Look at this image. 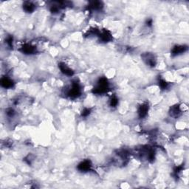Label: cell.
<instances>
[{
	"mask_svg": "<svg viewBox=\"0 0 189 189\" xmlns=\"http://www.w3.org/2000/svg\"><path fill=\"white\" fill-rule=\"evenodd\" d=\"M109 88V82L107 78H101L98 81L97 86L94 88V93L95 94H103L107 91Z\"/></svg>",
	"mask_w": 189,
	"mask_h": 189,
	"instance_id": "6da1fadb",
	"label": "cell"
},
{
	"mask_svg": "<svg viewBox=\"0 0 189 189\" xmlns=\"http://www.w3.org/2000/svg\"><path fill=\"white\" fill-rule=\"evenodd\" d=\"M118 103V99L116 97H112V99L110 100V106L111 107H116Z\"/></svg>",
	"mask_w": 189,
	"mask_h": 189,
	"instance_id": "9a60e30c",
	"label": "cell"
},
{
	"mask_svg": "<svg viewBox=\"0 0 189 189\" xmlns=\"http://www.w3.org/2000/svg\"><path fill=\"white\" fill-rule=\"evenodd\" d=\"M180 112L181 110L179 107H172L170 114H171V116L172 117H178L179 115V114H180Z\"/></svg>",
	"mask_w": 189,
	"mask_h": 189,
	"instance_id": "4fadbf2b",
	"label": "cell"
},
{
	"mask_svg": "<svg viewBox=\"0 0 189 189\" xmlns=\"http://www.w3.org/2000/svg\"><path fill=\"white\" fill-rule=\"evenodd\" d=\"M103 3L101 2H98V1H95L90 2V5H89V8L92 9V10H98L101 9L103 7Z\"/></svg>",
	"mask_w": 189,
	"mask_h": 189,
	"instance_id": "7c38bea8",
	"label": "cell"
},
{
	"mask_svg": "<svg viewBox=\"0 0 189 189\" xmlns=\"http://www.w3.org/2000/svg\"><path fill=\"white\" fill-rule=\"evenodd\" d=\"M149 112V106L146 103H143V104L140 105L138 109V115L140 118H143L147 115V113Z\"/></svg>",
	"mask_w": 189,
	"mask_h": 189,
	"instance_id": "5b68a950",
	"label": "cell"
},
{
	"mask_svg": "<svg viewBox=\"0 0 189 189\" xmlns=\"http://www.w3.org/2000/svg\"><path fill=\"white\" fill-rule=\"evenodd\" d=\"M91 163L89 160H84L80 163L78 166V169L80 170L81 171H86L91 168Z\"/></svg>",
	"mask_w": 189,
	"mask_h": 189,
	"instance_id": "30bf717a",
	"label": "cell"
},
{
	"mask_svg": "<svg viewBox=\"0 0 189 189\" xmlns=\"http://www.w3.org/2000/svg\"><path fill=\"white\" fill-rule=\"evenodd\" d=\"M21 51L23 53H25V54L30 55L35 53V52L36 51V48L34 46L30 45V44H25V45H24L22 47Z\"/></svg>",
	"mask_w": 189,
	"mask_h": 189,
	"instance_id": "52a82bcc",
	"label": "cell"
},
{
	"mask_svg": "<svg viewBox=\"0 0 189 189\" xmlns=\"http://www.w3.org/2000/svg\"><path fill=\"white\" fill-rule=\"evenodd\" d=\"M81 89L78 83H72L71 86H70L69 90H67V95L72 98H75L78 97L79 95H81Z\"/></svg>",
	"mask_w": 189,
	"mask_h": 189,
	"instance_id": "7a4b0ae2",
	"label": "cell"
},
{
	"mask_svg": "<svg viewBox=\"0 0 189 189\" xmlns=\"http://www.w3.org/2000/svg\"><path fill=\"white\" fill-rule=\"evenodd\" d=\"M90 113V109H84V110L82 111V116L86 117L87 115H89Z\"/></svg>",
	"mask_w": 189,
	"mask_h": 189,
	"instance_id": "2e32d148",
	"label": "cell"
},
{
	"mask_svg": "<svg viewBox=\"0 0 189 189\" xmlns=\"http://www.w3.org/2000/svg\"><path fill=\"white\" fill-rule=\"evenodd\" d=\"M98 36H99L101 42H109V41L112 39V35L107 30L102 31V32H100L99 34H98Z\"/></svg>",
	"mask_w": 189,
	"mask_h": 189,
	"instance_id": "8992f818",
	"label": "cell"
},
{
	"mask_svg": "<svg viewBox=\"0 0 189 189\" xmlns=\"http://www.w3.org/2000/svg\"><path fill=\"white\" fill-rule=\"evenodd\" d=\"M143 60L144 61V62L147 64L148 66H154L156 64V58H155V55L151 53H146L145 54L143 55Z\"/></svg>",
	"mask_w": 189,
	"mask_h": 189,
	"instance_id": "3957f363",
	"label": "cell"
},
{
	"mask_svg": "<svg viewBox=\"0 0 189 189\" xmlns=\"http://www.w3.org/2000/svg\"><path fill=\"white\" fill-rule=\"evenodd\" d=\"M59 68H60L61 72H62V73H64V75H67V76H72L74 74L73 70L69 67L66 64H64V63H61V64H59Z\"/></svg>",
	"mask_w": 189,
	"mask_h": 189,
	"instance_id": "277c9868",
	"label": "cell"
},
{
	"mask_svg": "<svg viewBox=\"0 0 189 189\" xmlns=\"http://www.w3.org/2000/svg\"><path fill=\"white\" fill-rule=\"evenodd\" d=\"M186 50L187 47H185V46L183 45L175 46V47L172 49L171 54L173 55H178L179 54H182L183 53H184Z\"/></svg>",
	"mask_w": 189,
	"mask_h": 189,
	"instance_id": "8fae6325",
	"label": "cell"
},
{
	"mask_svg": "<svg viewBox=\"0 0 189 189\" xmlns=\"http://www.w3.org/2000/svg\"><path fill=\"white\" fill-rule=\"evenodd\" d=\"M159 86H160L161 89H163V90H166V89L168 87V84L165 80H160L159 81Z\"/></svg>",
	"mask_w": 189,
	"mask_h": 189,
	"instance_id": "5bb4252c",
	"label": "cell"
},
{
	"mask_svg": "<svg viewBox=\"0 0 189 189\" xmlns=\"http://www.w3.org/2000/svg\"><path fill=\"white\" fill-rule=\"evenodd\" d=\"M22 7L26 13H33L36 9V5L32 2H25Z\"/></svg>",
	"mask_w": 189,
	"mask_h": 189,
	"instance_id": "ba28073f",
	"label": "cell"
},
{
	"mask_svg": "<svg viewBox=\"0 0 189 189\" xmlns=\"http://www.w3.org/2000/svg\"><path fill=\"white\" fill-rule=\"evenodd\" d=\"M14 81H12V79L9 78L7 77H3L1 79V85L4 88H11L14 86Z\"/></svg>",
	"mask_w": 189,
	"mask_h": 189,
	"instance_id": "9c48e42d",
	"label": "cell"
}]
</instances>
